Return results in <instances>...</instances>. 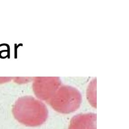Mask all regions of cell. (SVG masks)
<instances>
[{
    "mask_svg": "<svg viewBox=\"0 0 129 129\" xmlns=\"http://www.w3.org/2000/svg\"><path fill=\"white\" fill-rule=\"evenodd\" d=\"M12 113L21 123L31 127L42 125L48 117L46 105L40 100L31 96L19 98L12 108Z\"/></svg>",
    "mask_w": 129,
    "mask_h": 129,
    "instance_id": "1",
    "label": "cell"
},
{
    "mask_svg": "<svg viewBox=\"0 0 129 129\" xmlns=\"http://www.w3.org/2000/svg\"><path fill=\"white\" fill-rule=\"evenodd\" d=\"M82 101L81 94L77 89L63 85L59 87L48 102L56 111L68 114L77 110L80 107Z\"/></svg>",
    "mask_w": 129,
    "mask_h": 129,
    "instance_id": "2",
    "label": "cell"
},
{
    "mask_svg": "<svg viewBox=\"0 0 129 129\" xmlns=\"http://www.w3.org/2000/svg\"><path fill=\"white\" fill-rule=\"evenodd\" d=\"M57 77H37L33 80V90L39 99L48 101L60 86Z\"/></svg>",
    "mask_w": 129,
    "mask_h": 129,
    "instance_id": "3",
    "label": "cell"
},
{
    "mask_svg": "<svg viewBox=\"0 0 129 129\" xmlns=\"http://www.w3.org/2000/svg\"><path fill=\"white\" fill-rule=\"evenodd\" d=\"M69 129H96V114L90 112L74 116L70 120Z\"/></svg>",
    "mask_w": 129,
    "mask_h": 129,
    "instance_id": "4",
    "label": "cell"
},
{
    "mask_svg": "<svg viewBox=\"0 0 129 129\" xmlns=\"http://www.w3.org/2000/svg\"><path fill=\"white\" fill-rule=\"evenodd\" d=\"M91 82L90 85L88 86L87 92V97L90 104L94 107H96V82L93 84L94 80Z\"/></svg>",
    "mask_w": 129,
    "mask_h": 129,
    "instance_id": "5",
    "label": "cell"
}]
</instances>
